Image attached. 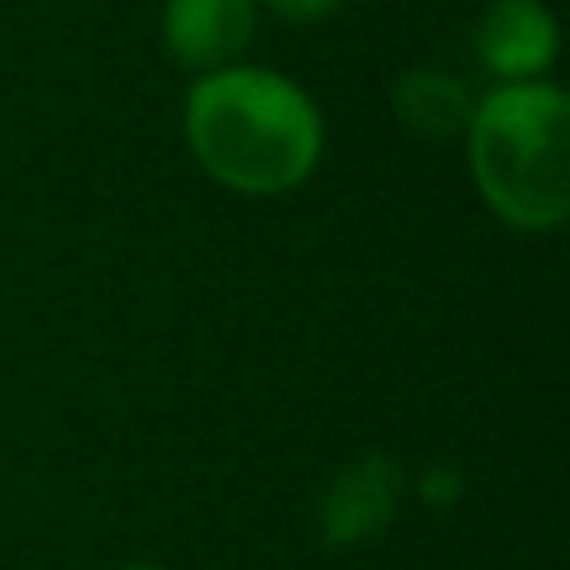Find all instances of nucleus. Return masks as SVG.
<instances>
[{
    "label": "nucleus",
    "instance_id": "obj_1",
    "mask_svg": "<svg viewBox=\"0 0 570 570\" xmlns=\"http://www.w3.org/2000/svg\"><path fill=\"white\" fill-rule=\"evenodd\" d=\"M180 120L196 166L236 196H291L325 156V116L315 96L301 80L250 60L190 80Z\"/></svg>",
    "mask_w": 570,
    "mask_h": 570
},
{
    "label": "nucleus",
    "instance_id": "obj_2",
    "mask_svg": "<svg viewBox=\"0 0 570 570\" xmlns=\"http://www.w3.org/2000/svg\"><path fill=\"white\" fill-rule=\"evenodd\" d=\"M465 160L491 216L546 236L570 216V96L556 80H515L475 96Z\"/></svg>",
    "mask_w": 570,
    "mask_h": 570
},
{
    "label": "nucleus",
    "instance_id": "obj_3",
    "mask_svg": "<svg viewBox=\"0 0 570 570\" xmlns=\"http://www.w3.org/2000/svg\"><path fill=\"white\" fill-rule=\"evenodd\" d=\"M475 66L495 86L515 80H546L561 56V20L546 0H491L471 30Z\"/></svg>",
    "mask_w": 570,
    "mask_h": 570
},
{
    "label": "nucleus",
    "instance_id": "obj_4",
    "mask_svg": "<svg viewBox=\"0 0 570 570\" xmlns=\"http://www.w3.org/2000/svg\"><path fill=\"white\" fill-rule=\"evenodd\" d=\"M261 30V0H166L160 6V50L170 66L206 76L236 66Z\"/></svg>",
    "mask_w": 570,
    "mask_h": 570
},
{
    "label": "nucleus",
    "instance_id": "obj_5",
    "mask_svg": "<svg viewBox=\"0 0 570 570\" xmlns=\"http://www.w3.org/2000/svg\"><path fill=\"white\" fill-rule=\"evenodd\" d=\"M405 495V475L391 455L371 451L361 461H351L321 495V546H361L371 535H381L395 521Z\"/></svg>",
    "mask_w": 570,
    "mask_h": 570
},
{
    "label": "nucleus",
    "instance_id": "obj_6",
    "mask_svg": "<svg viewBox=\"0 0 570 570\" xmlns=\"http://www.w3.org/2000/svg\"><path fill=\"white\" fill-rule=\"evenodd\" d=\"M475 96L445 70H411V76L395 80V120L415 136L431 140H451L465 136V120H471Z\"/></svg>",
    "mask_w": 570,
    "mask_h": 570
},
{
    "label": "nucleus",
    "instance_id": "obj_7",
    "mask_svg": "<svg viewBox=\"0 0 570 570\" xmlns=\"http://www.w3.org/2000/svg\"><path fill=\"white\" fill-rule=\"evenodd\" d=\"M261 10H271L285 26H315V20H331L335 10H345V0H261Z\"/></svg>",
    "mask_w": 570,
    "mask_h": 570
},
{
    "label": "nucleus",
    "instance_id": "obj_8",
    "mask_svg": "<svg viewBox=\"0 0 570 570\" xmlns=\"http://www.w3.org/2000/svg\"><path fill=\"white\" fill-rule=\"evenodd\" d=\"M120 570H170V566H156V561H130V566H120Z\"/></svg>",
    "mask_w": 570,
    "mask_h": 570
}]
</instances>
